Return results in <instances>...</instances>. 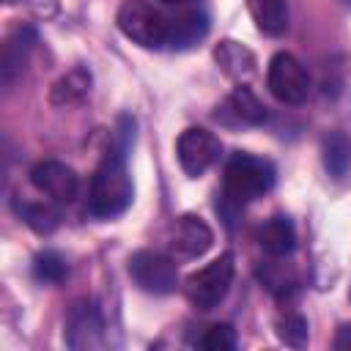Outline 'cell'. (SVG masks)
Instances as JSON below:
<instances>
[{"instance_id": "6da1fadb", "label": "cell", "mask_w": 351, "mask_h": 351, "mask_svg": "<svg viewBox=\"0 0 351 351\" xmlns=\"http://www.w3.org/2000/svg\"><path fill=\"white\" fill-rule=\"evenodd\" d=\"M132 197H134V184L126 170V151L112 145L93 170L88 211L99 219H110L123 214L132 206Z\"/></svg>"}, {"instance_id": "7a4b0ae2", "label": "cell", "mask_w": 351, "mask_h": 351, "mask_svg": "<svg viewBox=\"0 0 351 351\" xmlns=\"http://www.w3.org/2000/svg\"><path fill=\"white\" fill-rule=\"evenodd\" d=\"M274 165L263 156L252 154H233L225 165V181H222V195L230 206H244L258 197H263L274 186Z\"/></svg>"}, {"instance_id": "3957f363", "label": "cell", "mask_w": 351, "mask_h": 351, "mask_svg": "<svg viewBox=\"0 0 351 351\" xmlns=\"http://www.w3.org/2000/svg\"><path fill=\"white\" fill-rule=\"evenodd\" d=\"M115 22L126 38H132L134 44H140L145 49L167 47L170 16L162 14L156 5H151L148 0H123Z\"/></svg>"}, {"instance_id": "277c9868", "label": "cell", "mask_w": 351, "mask_h": 351, "mask_svg": "<svg viewBox=\"0 0 351 351\" xmlns=\"http://www.w3.org/2000/svg\"><path fill=\"white\" fill-rule=\"evenodd\" d=\"M230 282H233V255L222 252L219 258H214L211 263H206L203 269H197L186 277L184 293L192 307L211 310L228 296Z\"/></svg>"}, {"instance_id": "5b68a950", "label": "cell", "mask_w": 351, "mask_h": 351, "mask_svg": "<svg viewBox=\"0 0 351 351\" xmlns=\"http://www.w3.org/2000/svg\"><path fill=\"white\" fill-rule=\"evenodd\" d=\"M129 274L145 293H154V296L173 293L178 285V269H176L173 258H167L165 252H156V250L132 252Z\"/></svg>"}, {"instance_id": "8992f818", "label": "cell", "mask_w": 351, "mask_h": 351, "mask_svg": "<svg viewBox=\"0 0 351 351\" xmlns=\"http://www.w3.org/2000/svg\"><path fill=\"white\" fill-rule=\"evenodd\" d=\"M266 85L271 90V96L282 104H302L310 93V74L302 66V60H296L291 52H277L269 60V71H266Z\"/></svg>"}, {"instance_id": "52a82bcc", "label": "cell", "mask_w": 351, "mask_h": 351, "mask_svg": "<svg viewBox=\"0 0 351 351\" xmlns=\"http://www.w3.org/2000/svg\"><path fill=\"white\" fill-rule=\"evenodd\" d=\"M219 137L203 126H189L178 134L176 140V154H178V165L189 178L203 176L217 159H219Z\"/></svg>"}, {"instance_id": "ba28073f", "label": "cell", "mask_w": 351, "mask_h": 351, "mask_svg": "<svg viewBox=\"0 0 351 351\" xmlns=\"http://www.w3.org/2000/svg\"><path fill=\"white\" fill-rule=\"evenodd\" d=\"M63 340L74 351L101 348L104 346V321H101V313H99V307L93 302H77V304H71V310L66 315Z\"/></svg>"}, {"instance_id": "9c48e42d", "label": "cell", "mask_w": 351, "mask_h": 351, "mask_svg": "<svg viewBox=\"0 0 351 351\" xmlns=\"http://www.w3.org/2000/svg\"><path fill=\"white\" fill-rule=\"evenodd\" d=\"M30 184L44 192L47 197L58 200V203H69L77 197V189H80V178L77 173L58 162V159H41L30 167Z\"/></svg>"}, {"instance_id": "30bf717a", "label": "cell", "mask_w": 351, "mask_h": 351, "mask_svg": "<svg viewBox=\"0 0 351 351\" xmlns=\"http://www.w3.org/2000/svg\"><path fill=\"white\" fill-rule=\"evenodd\" d=\"M211 244H214V233H211V228L206 225L203 217L184 214L173 222L170 247L178 258H200L211 250Z\"/></svg>"}, {"instance_id": "8fae6325", "label": "cell", "mask_w": 351, "mask_h": 351, "mask_svg": "<svg viewBox=\"0 0 351 351\" xmlns=\"http://www.w3.org/2000/svg\"><path fill=\"white\" fill-rule=\"evenodd\" d=\"M217 121L233 126H261L266 121V107L247 85H239L217 107Z\"/></svg>"}, {"instance_id": "7c38bea8", "label": "cell", "mask_w": 351, "mask_h": 351, "mask_svg": "<svg viewBox=\"0 0 351 351\" xmlns=\"http://www.w3.org/2000/svg\"><path fill=\"white\" fill-rule=\"evenodd\" d=\"M33 44H36V30L27 27V25H19L5 38L3 52H0V82L3 85H11L22 74V69H25V63L30 58Z\"/></svg>"}, {"instance_id": "4fadbf2b", "label": "cell", "mask_w": 351, "mask_h": 351, "mask_svg": "<svg viewBox=\"0 0 351 351\" xmlns=\"http://www.w3.org/2000/svg\"><path fill=\"white\" fill-rule=\"evenodd\" d=\"M208 33V16L203 11H181L170 16V30H167V47L170 49H186L206 38Z\"/></svg>"}, {"instance_id": "5bb4252c", "label": "cell", "mask_w": 351, "mask_h": 351, "mask_svg": "<svg viewBox=\"0 0 351 351\" xmlns=\"http://www.w3.org/2000/svg\"><path fill=\"white\" fill-rule=\"evenodd\" d=\"M258 244L263 252H269L271 258H282L291 255L296 247V230L291 225L288 217H271L258 228Z\"/></svg>"}, {"instance_id": "9a60e30c", "label": "cell", "mask_w": 351, "mask_h": 351, "mask_svg": "<svg viewBox=\"0 0 351 351\" xmlns=\"http://www.w3.org/2000/svg\"><path fill=\"white\" fill-rule=\"evenodd\" d=\"M90 93V71L85 66H74L71 71H66L49 90V101L55 107H71L80 104L85 96Z\"/></svg>"}, {"instance_id": "2e32d148", "label": "cell", "mask_w": 351, "mask_h": 351, "mask_svg": "<svg viewBox=\"0 0 351 351\" xmlns=\"http://www.w3.org/2000/svg\"><path fill=\"white\" fill-rule=\"evenodd\" d=\"M255 27L266 36H282L288 30V0H247Z\"/></svg>"}, {"instance_id": "e0dca14e", "label": "cell", "mask_w": 351, "mask_h": 351, "mask_svg": "<svg viewBox=\"0 0 351 351\" xmlns=\"http://www.w3.org/2000/svg\"><path fill=\"white\" fill-rule=\"evenodd\" d=\"M214 60H217V66H219L228 77H236V80L250 77V74L255 71V55H252L247 47H241L239 41H230V38L217 44Z\"/></svg>"}, {"instance_id": "ac0fdd59", "label": "cell", "mask_w": 351, "mask_h": 351, "mask_svg": "<svg viewBox=\"0 0 351 351\" xmlns=\"http://www.w3.org/2000/svg\"><path fill=\"white\" fill-rule=\"evenodd\" d=\"M321 159L329 176L343 178L351 167V140L343 132H329L321 140Z\"/></svg>"}, {"instance_id": "d6986e66", "label": "cell", "mask_w": 351, "mask_h": 351, "mask_svg": "<svg viewBox=\"0 0 351 351\" xmlns=\"http://www.w3.org/2000/svg\"><path fill=\"white\" fill-rule=\"evenodd\" d=\"M16 214L36 233H52L60 225V214L47 203H16Z\"/></svg>"}, {"instance_id": "ffe728a7", "label": "cell", "mask_w": 351, "mask_h": 351, "mask_svg": "<svg viewBox=\"0 0 351 351\" xmlns=\"http://www.w3.org/2000/svg\"><path fill=\"white\" fill-rule=\"evenodd\" d=\"M307 329H310V326H307V318L299 315V313H282V315L277 318V324H274L277 337H280L285 346H291V348L307 346V335H310Z\"/></svg>"}, {"instance_id": "44dd1931", "label": "cell", "mask_w": 351, "mask_h": 351, "mask_svg": "<svg viewBox=\"0 0 351 351\" xmlns=\"http://www.w3.org/2000/svg\"><path fill=\"white\" fill-rule=\"evenodd\" d=\"M33 274L41 282H60L69 274V263H66V258L60 252L44 250V252H38L33 258Z\"/></svg>"}, {"instance_id": "7402d4cb", "label": "cell", "mask_w": 351, "mask_h": 351, "mask_svg": "<svg viewBox=\"0 0 351 351\" xmlns=\"http://www.w3.org/2000/svg\"><path fill=\"white\" fill-rule=\"evenodd\" d=\"M197 346L206 348V351H233L236 348V332H233L230 324H211L200 335Z\"/></svg>"}, {"instance_id": "603a6c76", "label": "cell", "mask_w": 351, "mask_h": 351, "mask_svg": "<svg viewBox=\"0 0 351 351\" xmlns=\"http://www.w3.org/2000/svg\"><path fill=\"white\" fill-rule=\"evenodd\" d=\"M335 348H340V351H348V348H351V326H348V324L337 329V335H335Z\"/></svg>"}, {"instance_id": "cb8c5ba5", "label": "cell", "mask_w": 351, "mask_h": 351, "mask_svg": "<svg viewBox=\"0 0 351 351\" xmlns=\"http://www.w3.org/2000/svg\"><path fill=\"white\" fill-rule=\"evenodd\" d=\"M159 3H167V5H184V3H189V0H159Z\"/></svg>"}, {"instance_id": "d4e9b609", "label": "cell", "mask_w": 351, "mask_h": 351, "mask_svg": "<svg viewBox=\"0 0 351 351\" xmlns=\"http://www.w3.org/2000/svg\"><path fill=\"white\" fill-rule=\"evenodd\" d=\"M5 3H14V0H5Z\"/></svg>"}, {"instance_id": "484cf974", "label": "cell", "mask_w": 351, "mask_h": 351, "mask_svg": "<svg viewBox=\"0 0 351 351\" xmlns=\"http://www.w3.org/2000/svg\"><path fill=\"white\" fill-rule=\"evenodd\" d=\"M346 3H348V5H351V0H346Z\"/></svg>"}]
</instances>
